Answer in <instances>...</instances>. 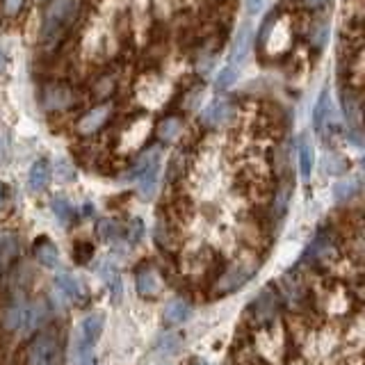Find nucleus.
Returning <instances> with one entry per match:
<instances>
[{"mask_svg":"<svg viewBox=\"0 0 365 365\" xmlns=\"http://www.w3.org/2000/svg\"><path fill=\"white\" fill-rule=\"evenodd\" d=\"M91 256H94V247H91L87 240H78L73 245V258L78 262H87V260H91Z\"/></svg>","mask_w":365,"mask_h":365,"instance_id":"nucleus-27","label":"nucleus"},{"mask_svg":"<svg viewBox=\"0 0 365 365\" xmlns=\"http://www.w3.org/2000/svg\"><path fill=\"white\" fill-rule=\"evenodd\" d=\"M137 96H140V101L144 103V106L158 108L167 101L169 85L163 83V80H158V78H144L142 85L137 87Z\"/></svg>","mask_w":365,"mask_h":365,"instance_id":"nucleus-9","label":"nucleus"},{"mask_svg":"<svg viewBox=\"0 0 365 365\" xmlns=\"http://www.w3.org/2000/svg\"><path fill=\"white\" fill-rule=\"evenodd\" d=\"M251 311H254L256 324L274 322V317H277V311H279V297L274 292L272 285H267V288L256 297V302L251 304Z\"/></svg>","mask_w":365,"mask_h":365,"instance_id":"nucleus-7","label":"nucleus"},{"mask_svg":"<svg viewBox=\"0 0 365 365\" xmlns=\"http://www.w3.org/2000/svg\"><path fill=\"white\" fill-rule=\"evenodd\" d=\"M331 114V98H329V89H322V94H319L315 108H313V128L317 133L324 130V121L329 119Z\"/></svg>","mask_w":365,"mask_h":365,"instance_id":"nucleus-19","label":"nucleus"},{"mask_svg":"<svg viewBox=\"0 0 365 365\" xmlns=\"http://www.w3.org/2000/svg\"><path fill=\"white\" fill-rule=\"evenodd\" d=\"M26 322H28V306L26 304H16L11 306L7 315H5V327L9 331H21L26 329Z\"/></svg>","mask_w":365,"mask_h":365,"instance_id":"nucleus-22","label":"nucleus"},{"mask_svg":"<svg viewBox=\"0 0 365 365\" xmlns=\"http://www.w3.org/2000/svg\"><path fill=\"white\" fill-rule=\"evenodd\" d=\"M28 365H60V342L53 334H41L32 340Z\"/></svg>","mask_w":365,"mask_h":365,"instance_id":"nucleus-5","label":"nucleus"},{"mask_svg":"<svg viewBox=\"0 0 365 365\" xmlns=\"http://www.w3.org/2000/svg\"><path fill=\"white\" fill-rule=\"evenodd\" d=\"M106 327V317L103 313L87 315L78 327L76 334V361L78 365H94V347Z\"/></svg>","mask_w":365,"mask_h":365,"instance_id":"nucleus-3","label":"nucleus"},{"mask_svg":"<svg viewBox=\"0 0 365 365\" xmlns=\"http://www.w3.org/2000/svg\"><path fill=\"white\" fill-rule=\"evenodd\" d=\"M251 43H254V32H251L249 23H245V26L237 30L233 46H231V66H240L247 60L251 53Z\"/></svg>","mask_w":365,"mask_h":365,"instance_id":"nucleus-12","label":"nucleus"},{"mask_svg":"<svg viewBox=\"0 0 365 365\" xmlns=\"http://www.w3.org/2000/svg\"><path fill=\"white\" fill-rule=\"evenodd\" d=\"M80 11V0H51L43 11L39 37L43 43L57 39L60 34L71 26Z\"/></svg>","mask_w":365,"mask_h":365,"instance_id":"nucleus-2","label":"nucleus"},{"mask_svg":"<svg viewBox=\"0 0 365 365\" xmlns=\"http://www.w3.org/2000/svg\"><path fill=\"white\" fill-rule=\"evenodd\" d=\"M7 155V137L0 133V160H5Z\"/></svg>","mask_w":365,"mask_h":365,"instance_id":"nucleus-33","label":"nucleus"},{"mask_svg":"<svg viewBox=\"0 0 365 365\" xmlns=\"http://www.w3.org/2000/svg\"><path fill=\"white\" fill-rule=\"evenodd\" d=\"M34 258H37L39 265L53 269V267H57V262H60V251H57V247L48 237L41 235L34 240Z\"/></svg>","mask_w":365,"mask_h":365,"instance_id":"nucleus-14","label":"nucleus"},{"mask_svg":"<svg viewBox=\"0 0 365 365\" xmlns=\"http://www.w3.org/2000/svg\"><path fill=\"white\" fill-rule=\"evenodd\" d=\"M41 103L48 112H60L66 110L73 103V91L62 83H53L48 87H43Z\"/></svg>","mask_w":365,"mask_h":365,"instance_id":"nucleus-10","label":"nucleus"},{"mask_svg":"<svg viewBox=\"0 0 365 365\" xmlns=\"http://www.w3.org/2000/svg\"><path fill=\"white\" fill-rule=\"evenodd\" d=\"M313 167H315V151H313V144L308 140V135L299 137V171H302V178L308 180L313 174Z\"/></svg>","mask_w":365,"mask_h":365,"instance_id":"nucleus-18","label":"nucleus"},{"mask_svg":"<svg viewBox=\"0 0 365 365\" xmlns=\"http://www.w3.org/2000/svg\"><path fill=\"white\" fill-rule=\"evenodd\" d=\"M235 114L231 101L226 98H215L212 103H208V106L203 108L201 112V123L205 125V128H220V125L228 123L231 121V117Z\"/></svg>","mask_w":365,"mask_h":365,"instance_id":"nucleus-6","label":"nucleus"},{"mask_svg":"<svg viewBox=\"0 0 365 365\" xmlns=\"http://www.w3.org/2000/svg\"><path fill=\"white\" fill-rule=\"evenodd\" d=\"M190 365H208V363H205V361H201V359H194Z\"/></svg>","mask_w":365,"mask_h":365,"instance_id":"nucleus-36","label":"nucleus"},{"mask_svg":"<svg viewBox=\"0 0 365 365\" xmlns=\"http://www.w3.org/2000/svg\"><path fill=\"white\" fill-rule=\"evenodd\" d=\"M68 167H66V163H60V174H62V178L64 180H68V178H73V171H66Z\"/></svg>","mask_w":365,"mask_h":365,"instance_id":"nucleus-34","label":"nucleus"},{"mask_svg":"<svg viewBox=\"0 0 365 365\" xmlns=\"http://www.w3.org/2000/svg\"><path fill=\"white\" fill-rule=\"evenodd\" d=\"M345 167H347V163L342 158H338L334 153L327 155V171H329V174H338V171H342Z\"/></svg>","mask_w":365,"mask_h":365,"instance_id":"nucleus-29","label":"nucleus"},{"mask_svg":"<svg viewBox=\"0 0 365 365\" xmlns=\"http://www.w3.org/2000/svg\"><path fill=\"white\" fill-rule=\"evenodd\" d=\"M237 80V66H224L220 73H217V80H215V89L217 91H226L228 87H233Z\"/></svg>","mask_w":365,"mask_h":365,"instance_id":"nucleus-24","label":"nucleus"},{"mask_svg":"<svg viewBox=\"0 0 365 365\" xmlns=\"http://www.w3.org/2000/svg\"><path fill=\"white\" fill-rule=\"evenodd\" d=\"M249 277H251V269H245V267L228 269L220 279V283H217V294H226V292H233L237 288H242V285L249 281Z\"/></svg>","mask_w":365,"mask_h":365,"instance_id":"nucleus-16","label":"nucleus"},{"mask_svg":"<svg viewBox=\"0 0 365 365\" xmlns=\"http://www.w3.org/2000/svg\"><path fill=\"white\" fill-rule=\"evenodd\" d=\"M192 315V306L185 299H171L167 302L165 311H163V322L167 327H178Z\"/></svg>","mask_w":365,"mask_h":365,"instance_id":"nucleus-15","label":"nucleus"},{"mask_svg":"<svg viewBox=\"0 0 365 365\" xmlns=\"http://www.w3.org/2000/svg\"><path fill=\"white\" fill-rule=\"evenodd\" d=\"M23 5H26V0H3V11L5 16H19Z\"/></svg>","mask_w":365,"mask_h":365,"instance_id":"nucleus-28","label":"nucleus"},{"mask_svg":"<svg viewBox=\"0 0 365 365\" xmlns=\"http://www.w3.org/2000/svg\"><path fill=\"white\" fill-rule=\"evenodd\" d=\"M158 174H160V151L158 148H148L140 155V160L133 167V178L140 182V194L144 199H151L158 187Z\"/></svg>","mask_w":365,"mask_h":365,"instance_id":"nucleus-4","label":"nucleus"},{"mask_svg":"<svg viewBox=\"0 0 365 365\" xmlns=\"http://www.w3.org/2000/svg\"><path fill=\"white\" fill-rule=\"evenodd\" d=\"M292 46V21L279 9H272L258 30V48L269 55H281Z\"/></svg>","mask_w":365,"mask_h":365,"instance_id":"nucleus-1","label":"nucleus"},{"mask_svg":"<svg viewBox=\"0 0 365 365\" xmlns=\"http://www.w3.org/2000/svg\"><path fill=\"white\" fill-rule=\"evenodd\" d=\"M324 5H329V0H304L306 9H322Z\"/></svg>","mask_w":365,"mask_h":365,"instance_id":"nucleus-31","label":"nucleus"},{"mask_svg":"<svg viewBox=\"0 0 365 365\" xmlns=\"http://www.w3.org/2000/svg\"><path fill=\"white\" fill-rule=\"evenodd\" d=\"M290 194H292V187L288 185V182H283V185L279 187V192H277V197H274V212H277L279 217L285 212V208H288Z\"/></svg>","mask_w":365,"mask_h":365,"instance_id":"nucleus-25","label":"nucleus"},{"mask_svg":"<svg viewBox=\"0 0 365 365\" xmlns=\"http://www.w3.org/2000/svg\"><path fill=\"white\" fill-rule=\"evenodd\" d=\"M329 254H331V240H329V235L319 233L311 242V247H308L304 260H327Z\"/></svg>","mask_w":365,"mask_h":365,"instance_id":"nucleus-21","label":"nucleus"},{"mask_svg":"<svg viewBox=\"0 0 365 365\" xmlns=\"http://www.w3.org/2000/svg\"><path fill=\"white\" fill-rule=\"evenodd\" d=\"M0 66H3V53H0Z\"/></svg>","mask_w":365,"mask_h":365,"instance_id":"nucleus-37","label":"nucleus"},{"mask_svg":"<svg viewBox=\"0 0 365 365\" xmlns=\"http://www.w3.org/2000/svg\"><path fill=\"white\" fill-rule=\"evenodd\" d=\"M262 3H265V0H247V11L249 14H256V11L262 7Z\"/></svg>","mask_w":365,"mask_h":365,"instance_id":"nucleus-32","label":"nucleus"},{"mask_svg":"<svg viewBox=\"0 0 365 365\" xmlns=\"http://www.w3.org/2000/svg\"><path fill=\"white\" fill-rule=\"evenodd\" d=\"M5 199H7V187L3 185V182H0V205L5 203Z\"/></svg>","mask_w":365,"mask_h":365,"instance_id":"nucleus-35","label":"nucleus"},{"mask_svg":"<svg viewBox=\"0 0 365 365\" xmlns=\"http://www.w3.org/2000/svg\"><path fill=\"white\" fill-rule=\"evenodd\" d=\"M55 283H57V288H60V290H62V292H64L71 302L83 304V302L87 299V288H85L83 281H80L78 277H73V274L62 272L60 277L55 279Z\"/></svg>","mask_w":365,"mask_h":365,"instance_id":"nucleus-13","label":"nucleus"},{"mask_svg":"<svg viewBox=\"0 0 365 365\" xmlns=\"http://www.w3.org/2000/svg\"><path fill=\"white\" fill-rule=\"evenodd\" d=\"M48 182H51V165H48V160L39 158L37 163H32L28 171V185L32 192H41L46 190Z\"/></svg>","mask_w":365,"mask_h":365,"instance_id":"nucleus-17","label":"nucleus"},{"mask_svg":"<svg viewBox=\"0 0 365 365\" xmlns=\"http://www.w3.org/2000/svg\"><path fill=\"white\" fill-rule=\"evenodd\" d=\"M359 190H361V180H359V178L338 180L336 185H334V199H336V203H345V201H349Z\"/></svg>","mask_w":365,"mask_h":365,"instance_id":"nucleus-23","label":"nucleus"},{"mask_svg":"<svg viewBox=\"0 0 365 365\" xmlns=\"http://www.w3.org/2000/svg\"><path fill=\"white\" fill-rule=\"evenodd\" d=\"M53 212L62 224H68V220H71V215H73V205L68 203L66 199H55L53 201Z\"/></svg>","mask_w":365,"mask_h":365,"instance_id":"nucleus-26","label":"nucleus"},{"mask_svg":"<svg viewBox=\"0 0 365 365\" xmlns=\"http://www.w3.org/2000/svg\"><path fill=\"white\" fill-rule=\"evenodd\" d=\"M110 114H112V106H110V103H101V106L91 108L89 112H85L83 117H80V121L76 123V130L80 135H85V137L87 135H94V133H98L103 125L108 123Z\"/></svg>","mask_w":365,"mask_h":365,"instance_id":"nucleus-8","label":"nucleus"},{"mask_svg":"<svg viewBox=\"0 0 365 365\" xmlns=\"http://www.w3.org/2000/svg\"><path fill=\"white\" fill-rule=\"evenodd\" d=\"M135 288L144 299H153L163 290V279H160V274L151 265H146L135 274Z\"/></svg>","mask_w":365,"mask_h":365,"instance_id":"nucleus-11","label":"nucleus"},{"mask_svg":"<svg viewBox=\"0 0 365 365\" xmlns=\"http://www.w3.org/2000/svg\"><path fill=\"white\" fill-rule=\"evenodd\" d=\"M180 133H182V119L180 117H174V114H171V117H165L163 121L158 123V137L165 144L174 142Z\"/></svg>","mask_w":365,"mask_h":365,"instance_id":"nucleus-20","label":"nucleus"},{"mask_svg":"<svg viewBox=\"0 0 365 365\" xmlns=\"http://www.w3.org/2000/svg\"><path fill=\"white\" fill-rule=\"evenodd\" d=\"M112 89H114V80H112L110 76H106V78H103V83L94 87V94H96L98 98H103V96L112 94Z\"/></svg>","mask_w":365,"mask_h":365,"instance_id":"nucleus-30","label":"nucleus"}]
</instances>
